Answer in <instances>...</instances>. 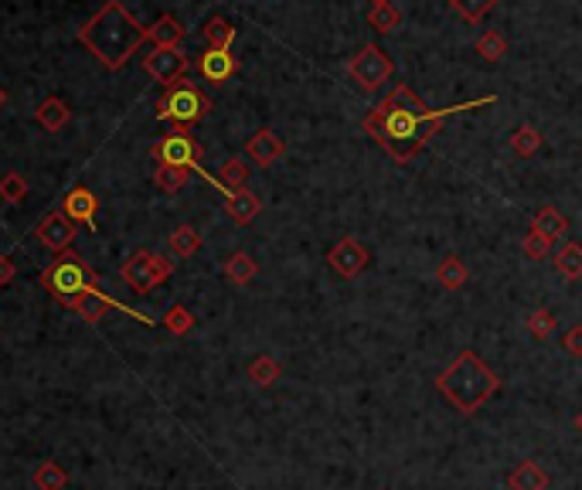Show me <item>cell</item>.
Listing matches in <instances>:
<instances>
[{"label":"cell","mask_w":582,"mask_h":490,"mask_svg":"<svg viewBox=\"0 0 582 490\" xmlns=\"http://www.w3.org/2000/svg\"><path fill=\"white\" fill-rule=\"evenodd\" d=\"M497 96H481L473 102H460V106H446V110H429L423 99L412 92L409 85H396L382 102H375L368 110V116L361 120V130L368 133L371 140L382 147L385 154L392 157L396 164H409L415 154H423L429 147V140L443 130V123L467 110H483L491 106Z\"/></svg>","instance_id":"cell-1"},{"label":"cell","mask_w":582,"mask_h":490,"mask_svg":"<svg viewBox=\"0 0 582 490\" xmlns=\"http://www.w3.org/2000/svg\"><path fill=\"white\" fill-rule=\"evenodd\" d=\"M143 42H150V28H143L140 21L129 14L123 0H106L79 28V44H86L89 55L110 72L123 69Z\"/></svg>","instance_id":"cell-2"},{"label":"cell","mask_w":582,"mask_h":490,"mask_svg":"<svg viewBox=\"0 0 582 490\" xmlns=\"http://www.w3.org/2000/svg\"><path fill=\"white\" fill-rule=\"evenodd\" d=\"M436 392L460 412V416H473L483 402H491L501 392V379L481 361L477 351H460L453 361L436 375Z\"/></svg>","instance_id":"cell-3"},{"label":"cell","mask_w":582,"mask_h":490,"mask_svg":"<svg viewBox=\"0 0 582 490\" xmlns=\"http://www.w3.org/2000/svg\"><path fill=\"white\" fill-rule=\"evenodd\" d=\"M38 283H42L44 290H52L55 293V300L65 307L69 300H75L79 293H89V290H100V280H96V273L86 266V259L79 253H62L52 263V266L44 269L42 276H38Z\"/></svg>","instance_id":"cell-4"},{"label":"cell","mask_w":582,"mask_h":490,"mask_svg":"<svg viewBox=\"0 0 582 490\" xmlns=\"http://www.w3.org/2000/svg\"><path fill=\"white\" fill-rule=\"evenodd\" d=\"M154 112L157 120H167L174 127H191V123H198V120H205L212 112V99L205 96L198 85L177 82L157 99Z\"/></svg>","instance_id":"cell-5"},{"label":"cell","mask_w":582,"mask_h":490,"mask_svg":"<svg viewBox=\"0 0 582 490\" xmlns=\"http://www.w3.org/2000/svg\"><path fill=\"white\" fill-rule=\"evenodd\" d=\"M392 72H396V62L385 55L375 42L361 44V52L351 55V62H348V79H351L361 92H368V96L378 92V89L392 79Z\"/></svg>","instance_id":"cell-6"},{"label":"cell","mask_w":582,"mask_h":490,"mask_svg":"<svg viewBox=\"0 0 582 490\" xmlns=\"http://www.w3.org/2000/svg\"><path fill=\"white\" fill-rule=\"evenodd\" d=\"M150 157H154L157 164H171V168L198 170L201 178H205V170H201L205 147H201V143L191 137V130H187V127H171V133H167V137H160V140L150 147Z\"/></svg>","instance_id":"cell-7"},{"label":"cell","mask_w":582,"mask_h":490,"mask_svg":"<svg viewBox=\"0 0 582 490\" xmlns=\"http://www.w3.org/2000/svg\"><path fill=\"white\" fill-rule=\"evenodd\" d=\"M368 263H371L368 245L355 235L338 238V242L327 249V266L334 269L341 280H358V276L368 269Z\"/></svg>","instance_id":"cell-8"},{"label":"cell","mask_w":582,"mask_h":490,"mask_svg":"<svg viewBox=\"0 0 582 490\" xmlns=\"http://www.w3.org/2000/svg\"><path fill=\"white\" fill-rule=\"evenodd\" d=\"M187 69H191V58H187L181 48H154L150 55H143V72H147L154 82L164 85V89L185 82Z\"/></svg>","instance_id":"cell-9"},{"label":"cell","mask_w":582,"mask_h":490,"mask_svg":"<svg viewBox=\"0 0 582 490\" xmlns=\"http://www.w3.org/2000/svg\"><path fill=\"white\" fill-rule=\"evenodd\" d=\"M65 310H75L79 317L86 323H100L110 310H123V313H129L133 321H140V323H154L147 313H140V310H133V307H127V303H119V300H113V296H106L102 290H89V293H79L75 300H69L65 303Z\"/></svg>","instance_id":"cell-10"},{"label":"cell","mask_w":582,"mask_h":490,"mask_svg":"<svg viewBox=\"0 0 582 490\" xmlns=\"http://www.w3.org/2000/svg\"><path fill=\"white\" fill-rule=\"evenodd\" d=\"M34 238L42 242L44 249H52V253H69L72 242H75V222H72L65 211H48L42 222L34 225Z\"/></svg>","instance_id":"cell-11"},{"label":"cell","mask_w":582,"mask_h":490,"mask_svg":"<svg viewBox=\"0 0 582 490\" xmlns=\"http://www.w3.org/2000/svg\"><path fill=\"white\" fill-rule=\"evenodd\" d=\"M198 72L205 82L225 85L239 72V55H232V48H205L198 55Z\"/></svg>","instance_id":"cell-12"},{"label":"cell","mask_w":582,"mask_h":490,"mask_svg":"<svg viewBox=\"0 0 582 490\" xmlns=\"http://www.w3.org/2000/svg\"><path fill=\"white\" fill-rule=\"evenodd\" d=\"M283 154H286L283 137H280L276 130H270V127L256 130V133L249 137V143H245V157H249L256 168H272V164H276Z\"/></svg>","instance_id":"cell-13"},{"label":"cell","mask_w":582,"mask_h":490,"mask_svg":"<svg viewBox=\"0 0 582 490\" xmlns=\"http://www.w3.org/2000/svg\"><path fill=\"white\" fill-rule=\"evenodd\" d=\"M123 283H127L133 293H150L154 286H160V280H157V269H154V253H147V249H140V253H133L123 263Z\"/></svg>","instance_id":"cell-14"},{"label":"cell","mask_w":582,"mask_h":490,"mask_svg":"<svg viewBox=\"0 0 582 490\" xmlns=\"http://www.w3.org/2000/svg\"><path fill=\"white\" fill-rule=\"evenodd\" d=\"M62 211H65V215H69L75 225H89V228H96V211H100V201H96V195H92L89 187L75 184L69 195H65V201H62Z\"/></svg>","instance_id":"cell-15"},{"label":"cell","mask_w":582,"mask_h":490,"mask_svg":"<svg viewBox=\"0 0 582 490\" xmlns=\"http://www.w3.org/2000/svg\"><path fill=\"white\" fill-rule=\"evenodd\" d=\"M259 211H262V201L253 191H228L225 195V215L235 225H253Z\"/></svg>","instance_id":"cell-16"},{"label":"cell","mask_w":582,"mask_h":490,"mask_svg":"<svg viewBox=\"0 0 582 490\" xmlns=\"http://www.w3.org/2000/svg\"><path fill=\"white\" fill-rule=\"evenodd\" d=\"M34 120H38V127H44L48 133H58V130L69 127V120H72L69 102H65V99H58V96L42 99V102H38V110H34Z\"/></svg>","instance_id":"cell-17"},{"label":"cell","mask_w":582,"mask_h":490,"mask_svg":"<svg viewBox=\"0 0 582 490\" xmlns=\"http://www.w3.org/2000/svg\"><path fill=\"white\" fill-rule=\"evenodd\" d=\"M508 490H549V474L539 460H521L508 474Z\"/></svg>","instance_id":"cell-18"},{"label":"cell","mask_w":582,"mask_h":490,"mask_svg":"<svg viewBox=\"0 0 582 490\" xmlns=\"http://www.w3.org/2000/svg\"><path fill=\"white\" fill-rule=\"evenodd\" d=\"M531 232L545 235L549 242H555V238H566L568 235V218L558 208H555V205H541V208L535 211V218H531Z\"/></svg>","instance_id":"cell-19"},{"label":"cell","mask_w":582,"mask_h":490,"mask_svg":"<svg viewBox=\"0 0 582 490\" xmlns=\"http://www.w3.org/2000/svg\"><path fill=\"white\" fill-rule=\"evenodd\" d=\"M185 34L187 31L177 17L164 14V17H157V24L150 28V42H154V48H181Z\"/></svg>","instance_id":"cell-20"},{"label":"cell","mask_w":582,"mask_h":490,"mask_svg":"<svg viewBox=\"0 0 582 490\" xmlns=\"http://www.w3.org/2000/svg\"><path fill=\"white\" fill-rule=\"evenodd\" d=\"M555 269H558L562 280H568V283L582 280V245L579 242H566V245L555 253Z\"/></svg>","instance_id":"cell-21"},{"label":"cell","mask_w":582,"mask_h":490,"mask_svg":"<svg viewBox=\"0 0 582 490\" xmlns=\"http://www.w3.org/2000/svg\"><path fill=\"white\" fill-rule=\"evenodd\" d=\"M436 280H440L443 290H463L470 280V269L463 266V259L456 255H446L440 266H436Z\"/></svg>","instance_id":"cell-22"},{"label":"cell","mask_w":582,"mask_h":490,"mask_svg":"<svg viewBox=\"0 0 582 490\" xmlns=\"http://www.w3.org/2000/svg\"><path fill=\"white\" fill-rule=\"evenodd\" d=\"M256 273H259V266L249 253H232L225 259V276L235 283V286H249V283L256 280Z\"/></svg>","instance_id":"cell-23"},{"label":"cell","mask_w":582,"mask_h":490,"mask_svg":"<svg viewBox=\"0 0 582 490\" xmlns=\"http://www.w3.org/2000/svg\"><path fill=\"white\" fill-rule=\"evenodd\" d=\"M201 34H205V42H208V48H232V42H235V24L232 21H225V17H208L205 21V28H201Z\"/></svg>","instance_id":"cell-24"},{"label":"cell","mask_w":582,"mask_h":490,"mask_svg":"<svg viewBox=\"0 0 582 490\" xmlns=\"http://www.w3.org/2000/svg\"><path fill=\"white\" fill-rule=\"evenodd\" d=\"M402 21H405V14L398 11L396 4H371L368 24L375 31H382V34H388V31H398V28H402Z\"/></svg>","instance_id":"cell-25"},{"label":"cell","mask_w":582,"mask_h":490,"mask_svg":"<svg viewBox=\"0 0 582 490\" xmlns=\"http://www.w3.org/2000/svg\"><path fill=\"white\" fill-rule=\"evenodd\" d=\"M191 174H195V170L160 164V168H157V174H154V184L164 191V195H177V191H185V184L191 181Z\"/></svg>","instance_id":"cell-26"},{"label":"cell","mask_w":582,"mask_h":490,"mask_svg":"<svg viewBox=\"0 0 582 490\" xmlns=\"http://www.w3.org/2000/svg\"><path fill=\"white\" fill-rule=\"evenodd\" d=\"M167 245H171V253L177 255V259H191V255L201 249V235L191 225H177L171 232V238H167Z\"/></svg>","instance_id":"cell-27"},{"label":"cell","mask_w":582,"mask_h":490,"mask_svg":"<svg viewBox=\"0 0 582 490\" xmlns=\"http://www.w3.org/2000/svg\"><path fill=\"white\" fill-rule=\"evenodd\" d=\"M280 375H283V368H280V361H276L272 354H259L256 361L249 364V379L256 381L259 389H270V385H276V381H280Z\"/></svg>","instance_id":"cell-28"},{"label":"cell","mask_w":582,"mask_h":490,"mask_svg":"<svg viewBox=\"0 0 582 490\" xmlns=\"http://www.w3.org/2000/svg\"><path fill=\"white\" fill-rule=\"evenodd\" d=\"M473 52H477L483 62H501V58L508 55V38L494 28L483 31L481 38H477V44H473Z\"/></svg>","instance_id":"cell-29"},{"label":"cell","mask_w":582,"mask_h":490,"mask_svg":"<svg viewBox=\"0 0 582 490\" xmlns=\"http://www.w3.org/2000/svg\"><path fill=\"white\" fill-rule=\"evenodd\" d=\"M541 143H545V137H541L539 130L535 127H518L511 133V150H514V157H535L541 150Z\"/></svg>","instance_id":"cell-30"},{"label":"cell","mask_w":582,"mask_h":490,"mask_svg":"<svg viewBox=\"0 0 582 490\" xmlns=\"http://www.w3.org/2000/svg\"><path fill=\"white\" fill-rule=\"evenodd\" d=\"M218 181H222V187H228V191H242L245 181H249V164H245L242 157H228L225 164H222V170H218Z\"/></svg>","instance_id":"cell-31"},{"label":"cell","mask_w":582,"mask_h":490,"mask_svg":"<svg viewBox=\"0 0 582 490\" xmlns=\"http://www.w3.org/2000/svg\"><path fill=\"white\" fill-rule=\"evenodd\" d=\"M69 484V474L58 466L55 460H44L38 470H34V487L38 490H62Z\"/></svg>","instance_id":"cell-32"},{"label":"cell","mask_w":582,"mask_h":490,"mask_svg":"<svg viewBox=\"0 0 582 490\" xmlns=\"http://www.w3.org/2000/svg\"><path fill=\"white\" fill-rule=\"evenodd\" d=\"M494 4L497 0H450V7H453L463 21H470V24H481L483 17L494 11Z\"/></svg>","instance_id":"cell-33"},{"label":"cell","mask_w":582,"mask_h":490,"mask_svg":"<svg viewBox=\"0 0 582 490\" xmlns=\"http://www.w3.org/2000/svg\"><path fill=\"white\" fill-rule=\"evenodd\" d=\"M0 197H4L7 205H21V201L28 197V181H24L17 170H7V174L0 178Z\"/></svg>","instance_id":"cell-34"},{"label":"cell","mask_w":582,"mask_h":490,"mask_svg":"<svg viewBox=\"0 0 582 490\" xmlns=\"http://www.w3.org/2000/svg\"><path fill=\"white\" fill-rule=\"evenodd\" d=\"M164 327L171 331L174 337H185V334H191V327H195V317H191V310L187 307H181V303H174L167 313H164Z\"/></svg>","instance_id":"cell-35"},{"label":"cell","mask_w":582,"mask_h":490,"mask_svg":"<svg viewBox=\"0 0 582 490\" xmlns=\"http://www.w3.org/2000/svg\"><path fill=\"white\" fill-rule=\"evenodd\" d=\"M555 327H558V321H555L552 310H531V317H528V331H531V337H539V341H549V337L555 334Z\"/></svg>","instance_id":"cell-36"},{"label":"cell","mask_w":582,"mask_h":490,"mask_svg":"<svg viewBox=\"0 0 582 490\" xmlns=\"http://www.w3.org/2000/svg\"><path fill=\"white\" fill-rule=\"evenodd\" d=\"M521 249H525V255L531 263H541V259H549V253H552V242L545 235H539V232H528V235L521 238Z\"/></svg>","instance_id":"cell-37"},{"label":"cell","mask_w":582,"mask_h":490,"mask_svg":"<svg viewBox=\"0 0 582 490\" xmlns=\"http://www.w3.org/2000/svg\"><path fill=\"white\" fill-rule=\"evenodd\" d=\"M562 348H566V354H572V358H582V323L568 327V334L562 337Z\"/></svg>","instance_id":"cell-38"},{"label":"cell","mask_w":582,"mask_h":490,"mask_svg":"<svg viewBox=\"0 0 582 490\" xmlns=\"http://www.w3.org/2000/svg\"><path fill=\"white\" fill-rule=\"evenodd\" d=\"M154 269H157V280L167 283L171 280V273H174V263L167 259V255H154Z\"/></svg>","instance_id":"cell-39"},{"label":"cell","mask_w":582,"mask_h":490,"mask_svg":"<svg viewBox=\"0 0 582 490\" xmlns=\"http://www.w3.org/2000/svg\"><path fill=\"white\" fill-rule=\"evenodd\" d=\"M14 276H17L14 259H11V255H0V286H7V283L14 280Z\"/></svg>","instance_id":"cell-40"},{"label":"cell","mask_w":582,"mask_h":490,"mask_svg":"<svg viewBox=\"0 0 582 490\" xmlns=\"http://www.w3.org/2000/svg\"><path fill=\"white\" fill-rule=\"evenodd\" d=\"M4 106H7V89L0 85V110H4Z\"/></svg>","instance_id":"cell-41"},{"label":"cell","mask_w":582,"mask_h":490,"mask_svg":"<svg viewBox=\"0 0 582 490\" xmlns=\"http://www.w3.org/2000/svg\"><path fill=\"white\" fill-rule=\"evenodd\" d=\"M572 426H576V429H579V433H582V408H579V416L572 419Z\"/></svg>","instance_id":"cell-42"},{"label":"cell","mask_w":582,"mask_h":490,"mask_svg":"<svg viewBox=\"0 0 582 490\" xmlns=\"http://www.w3.org/2000/svg\"><path fill=\"white\" fill-rule=\"evenodd\" d=\"M371 4H392V0H371Z\"/></svg>","instance_id":"cell-43"}]
</instances>
